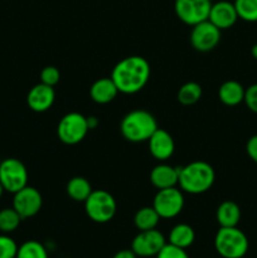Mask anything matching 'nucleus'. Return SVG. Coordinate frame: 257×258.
Segmentation results:
<instances>
[{
  "instance_id": "f257e3e1",
  "label": "nucleus",
  "mask_w": 257,
  "mask_h": 258,
  "mask_svg": "<svg viewBox=\"0 0 257 258\" xmlns=\"http://www.w3.org/2000/svg\"><path fill=\"white\" fill-rule=\"evenodd\" d=\"M150 64L140 55H130L121 59L113 67L111 78L118 92L134 95L143 90L150 78Z\"/></svg>"
},
{
  "instance_id": "f03ea898",
  "label": "nucleus",
  "mask_w": 257,
  "mask_h": 258,
  "mask_svg": "<svg viewBox=\"0 0 257 258\" xmlns=\"http://www.w3.org/2000/svg\"><path fill=\"white\" fill-rule=\"evenodd\" d=\"M216 180V173L206 161H191L179 168L178 184L180 189L189 194H202L208 191Z\"/></svg>"
},
{
  "instance_id": "7ed1b4c3",
  "label": "nucleus",
  "mask_w": 257,
  "mask_h": 258,
  "mask_svg": "<svg viewBox=\"0 0 257 258\" xmlns=\"http://www.w3.org/2000/svg\"><path fill=\"white\" fill-rule=\"evenodd\" d=\"M158 127L155 117L145 110H134L126 113L120 125L121 134L130 143L148 141Z\"/></svg>"
},
{
  "instance_id": "20e7f679",
  "label": "nucleus",
  "mask_w": 257,
  "mask_h": 258,
  "mask_svg": "<svg viewBox=\"0 0 257 258\" xmlns=\"http://www.w3.org/2000/svg\"><path fill=\"white\" fill-rule=\"evenodd\" d=\"M248 247V238L237 227H221L214 237V248L223 258L244 257Z\"/></svg>"
},
{
  "instance_id": "39448f33",
  "label": "nucleus",
  "mask_w": 257,
  "mask_h": 258,
  "mask_svg": "<svg viewBox=\"0 0 257 258\" xmlns=\"http://www.w3.org/2000/svg\"><path fill=\"white\" fill-rule=\"evenodd\" d=\"M117 204L112 194L103 189L92 190L85 201L86 214L96 223H107L115 217Z\"/></svg>"
},
{
  "instance_id": "423d86ee",
  "label": "nucleus",
  "mask_w": 257,
  "mask_h": 258,
  "mask_svg": "<svg viewBox=\"0 0 257 258\" xmlns=\"http://www.w3.org/2000/svg\"><path fill=\"white\" fill-rule=\"evenodd\" d=\"M90 131L87 117L80 112H70L63 116L57 126L59 140L66 145L80 144Z\"/></svg>"
},
{
  "instance_id": "0eeeda50",
  "label": "nucleus",
  "mask_w": 257,
  "mask_h": 258,
  "mask_svg": "<svg viewBox=\"0 0 257 258\" xmlns=\"http://www.w3.org/2000/svg\"><path fill=\"white\" fill-rule=\"evenodd\" d=\"M0 183L4 190L17 193L28 185V170L24 164L14 158L5 159L0 163Z\"/></svg>"
},
{
  "instance_id": "6e6552de",
  "label": "nucleus",
  "mask_w": 257,
  "mask_h": 258,
  "mask_svg": "<svg viewBox=\"0 0 257 258\" xmlns=\"http://www.w3.org/2000/svg\"><path fill=\"white\" fill-rule=\"evenodd\" d=\"M153 208L160 218H175L184 208L183 191L176 186L166 189H159L153 201Z\"/></svg>"
},
{
  "instance_id": "1a4fd4ad",
  "label": "nucleus",
  "mask_w": 257,
  "mask_h": 258,
  "mask_svg": "<svg viewBox=\"0 0 257 258\" xmlns=\"http://www.w3.org/2000/svg\"><path fill=\"white\" fill-rule=\"evenodd\" d=\"M212 4V0H175L174 10L181 22L193 27L208 19Z\"/></svg>"
},
{
  "instance_id": "9d476101",
  "label": "nucleus",
  "mask_w": 257,
  "mask_h": 258,
  "mask_svg": "<svg viewBox=\"0 0 257 258\" xmlns=\"http://www.w3.org/2000/svg\"><path fill=\"white\" fill-rule=\"evenodd\" d=\"M165 244L164 234L155 228L139 232L138 236L133 239L131 249L138 257H156Z\"/></svg>"
},
{
  "instance_id": "9b49d317",
  "label": "nucleus",
  "mask_w": 257,
  "mask_h": 258,
  "mask_svg": "<svg viewBox=\"0 0 257 258\" xmlns=\"http://www.w3.org/2000/svg\"><path fill=\"white\" fill-rule=\"evenodd\" d=\"M221 40V29L212 24L208 19L193 25L190 43L198 52H209L218 45Z\"/></svg>"
},
{
  "instance_id": "f8f14e48",
  "label": "nucleus",
  "mask_w": 257,
  "mask_h": 258,
  "mask_svg": "<svg viewBox=\"0 0 257 258\" xmlns=\"http://www.w3.org/2000/svg\"><path fill=\"white\" fill-rule=\"evenodd\" d=\"M43 199L42 194L38 191V189L33 186H24L19 191L14 193L13 198V208L19 213L23 219H28L34 217L39 213L42 209Z\"/></svg>"
},
{
  "instance_id": "ddd939ff",
  "label": "nucleus",
  "mask_w": 257,
  "mask_h": 258,
  "mask_svg": "<svg viewBox=\"0 0 257 258\" xmlns=\"http://www.w3.org/2000/svg\"><path fill=\"white\" fill-rule=\"evenodd\" d=\"M149 151L151 156L159 161H165L174 154L175 150V144H174L173 138L168 131L163 128H156L155 133L150 136L148 140Z\"/></svg>"
},
{
  "instance_id": "4468645a",
  "label": "nucleus",
  "mask_w": 257,
  "mask_h": 258,
  "mask_svg": "<svg viewBox=\"0 0 257 258\" xmlns=\"http://www.w3.org/2000/svg\"><path fill=\"white\" fill-rule=\"evenodd\" d=\"M55 92L54 87L44 85V83H38L33 86L27 96V103L30 110L34 112H45L52 107L54 103Z\"/></svg>"
},
{
  "instance_id": "2eb2a0df",
  "label": "nucleus",
  "mask_w": 257,
  "mask_h": 258,
  "mask_svg": "<svg viewBox=\"0 0 257 258\" xmlns=\"http://www.w3.org/2000/svg\"><path fill=\"white\" fill-rule=\"evenodd\" d=\"M237 19H238V15H237L233 3L222 0V2L212 4L208 20L218 29L223 30L232 28L236 24Z\"/></svg>"
},
{
  "instance_id": "dca6fc26",
  "label": "nucleus",
  "mask_w": 257,
  "mask_h": 258,
  "mask_svg": "<svg viewBox=\"0 0 257 258\" xmlns=\"http://www.w3.org/2000/svg\"><path fill=\"white\" fill-rule=\"evenodd\" d=\"M179 180V168L168 165V164H159L154 166L150 173V181L156 189H166L176 186Z\"/></svg>"
},
{
  "instance_id": "f3484780",
  "label": "nucleus",
  "mask_w": 257,
  "mask_h": 258,
  "mask_svg": "<svg viewBox=\"0 0 257 258\" xmlns=\"http://www.w3.org/2000/svg\"><path fill=\"white\" fill-rule=\"evenodd\" d=\"M117 93V87H116L115 82H113L111 77H103L95 81L90 88L91 98H92L96 103H100V105L110 103L111 101L115 100Z\"/></svg>"
},
{
  "instance_id": "a211bd4d",
  "label": "nucleus",
  "mask_w": 257,
  "mask_h": 258,
  "mask_svg": "<svg viewBox=\"0 0 257 258\" xmlns=\"http://www.w3.org/2000/svg\"><path fill=\"white\" fill-rule=\"evenodd\" d=\"M244 88L239 82L233 80L226 81L218 90V97L221 102L226 106H237L243 102Z\"/></svg>"
},
{
  "instance_id": "6ab92c4d",
  "label": "nucleus",
  "mask_w": 257,
  "mask_h": 258,
  "mask_svg": "<svg viewBox=\"0 0 257 258\" xmlns=\"http://www.w3.org/2000/svg\"><path fill=\"white\" fill-rule=\"evenodd\" d=\"M216 218L221 227H237L241 221V209L234 202L224 201L217 208Z\"/></svg>"
},
{
  "instance_id": "aec40b11",
  "label": "nucleus",
  "mask_w": 257,
  "mask_h": 258,
  "mask_svg": "<svg viewBox=\"0 0 257 258\" xmlns=\"http://www.w3.org/2000/svg\"><path fill=\"white\" fill-rule=\"evenodd\" d=\"M194 239H196L194 229L185 223H179L174 226L169 233V243L184 249L190 247Z\"/></svg>"
},
{
  "instance_id": "412c9836",
  "label": "nucleus",
  "mask_w": 257,
  "mask_h": 258,
  "mask_svg": "<svg viewBox=\"0 0 257 258\" xmlns=\"http://www.w3.org/2000/svg\"><path fill=\"white\" fill-rule=\"evenodd\" d=\"M91 193H92L91 183L83 176H75L67 183V194L75 202L85 203Z\"/></svg>"
},
{
  "instance_id": "4be33fe9",
  "label": "nucleus",
  "mask_w": 257,
  "mask_h": 258,
  "mask_svg": "<svg viewBox=\"0 0 257 258\" xmlns=\"http://www.w3.org/2000/svg\"><path fill=\"white\" fill-rule=\"evenodd\" d=\"M160 217L156 213L155 209L151 207H143L139 209L134 217V224L139 231H149V229H155L158 226Z\"/></svg>"
},
{
  "instance_id": "5701e85b",
  "label": "nucleus",
  "mask_w": 257,
  "mask_h": 258,
  "mask_svg": "<svg viewBox=\"0 0 257 258\" xmlns=\"http://www.w3.org/2000/svg\"><path fill=\"white\" fill-rule=\"evenodd\" d=\"M202 97V87L197 82H186L179 88L178 98L179 102L184 106H191L198 102Z\"/></svg>"
},
{
  "instance_id": "b1692460",
  "label": "nucleus",
  "mask_w": 257,
  "mask_h": 258,
  "mask_svg": "<svg viewBox=\"0 0 257 258\" xmlns=\"http://www.w3.org/2000/svg\"><path fill=\"white\" fill-rule=\"evenodd\" d=\"M23 221L14 208H4L0 211V232L3 233H12L19 227Z\"/></svg>"
},
{
  "instance_id": "393cba45",
  "label": "nucleus",
  "mask_w": 257,
  "mask_h": 258,
  "mask_svg": "<svg viewBox=\"0 0 257 258\" xmlns=\"http://www.w3.org/2000/svg\"><path fill=\"white\" fill-rule=\"evenodd\" d=\"M15 258H48V251L40 242L27 241L19 246Z\"/></svg>"
},
{
  "instance_id": "a878e982",
  "label": "nucleus",
  "mask_w": 257,
  "mask_h": 258,
  "mask_svg": "<svg viewBox=\"0 0 257 258\" xmlns=\"http://www.w3.org/2000/svg\"><path fill=\"white\" fill-rule=\"evenodd\" d=\"M237 15L248 23L257 22V0H234Z\"/></svg>"
},
{
  "instance_id": "bb28decb",
  "label": "nucleus",
  "mask_w": 257,
  "mask_h": 258,
  "mask_svg": "<svg viewBox=\"0 0 257 258\" xmlns=\"http://www.w3.org/2000/svg\"><path fill=\"white\" fill-rule=\"evenodd\" d=\"M18 244L12 237L0 234V258H15L18 253Z\"/></svg>"
},
{
  "instance_id": "cd10ccee",
  "label": "nucleus",
  "mask_w": 257,
  "mask_h": 258,
  "mask_svg": "<svg viewBox=\"0 0 257 258\" xmlns=\"http://www.w3.org/2000/svg\"><path fill=\"white\" fill-rule=\"evenodd\" d=\"M59 80L60 73L58 68L54 67V66H47L40 72V82L47 86H50V87H54L59 82Z\"/></svg>"
},
{
  "instance_id": "c85d7f7f",
  "label": "nucleus",
  "mask_w": 257,
  "mask_h": 258,
  "mask_svg": "<svg viewBox=\"0 0 257 258\" xmlns=\"http://www.w3.org/2000/svg\"><path fill=\"white\" fill-rule=\"evenodd\" d=\"M156 258H189V256L184 248L176 247L174 244L166 243L161 248V251L156 254Z\"/></svg>"
},
{
  "instance_id": "c756f323",
  "label": "nucleus",
  "mask_w": 257,
  "mask_h": 258,
  "mask_svg": "<svg viewBox=\"0 0 257 258\" xmlns=\"http://www.w3.org/2000/svg\"><path fill=\"white\" fill-rule=\"evenodd\" d=\"M243 102L246 103L249 111L257 113V83L251 85L248 88L244 91V100Z\"/></svg>"
},
{
  "instance_id": "7c9ffc66",
  "label": "nucleus",
  "mask_w": 257,
  "mask_h": 258,
  "mask_svg": "<svg viewBox=\"0 0 257 258\" xmlns=\"http://www.w3.org/2000/svg\"><path fill=\"white\" fill-rule=\"evenodd\" d=\"M246 151L249 159L252 161H254V163H257V135L251 136L248 139V141L246 144Z\"/></svg>"
},
{
  "instance_id": "2f4dec72",
  "label": "nucleus",
  "mask_w": 257,
  "mask_h": 258,
  "mask_svg": "<svg viewBox=\"0 0 257 258\" xmlns=\"http://www.w3.org/2000/svg\"><path fill=\"white\" fill-rule=\"evenodd\" d=\"M112 258H138L133 249H121V251L116 252L115 256Z\"/></svg>"
},
{
  "instance_id": "473e14b6",
  "label": "nucleus",
  "mask_w": 257,
  "mask_h": 258,
  "mask_svg": "<svg viewBox=\"0 0 257 258\" xmlns=\"http://www.w3.org/2000/svg\"><path fill=\"white\" fill-rule=\"evenodd\" d=\"M87 123H88V128H90V130H92V128H95L96 126L98 125V121L95 116H88Z\"/></svg>"
},
{
  "instance_id": "72a5a7b5",
  "label": "nucleus",
  "mask_w": 257,
  "mask_h": 258,
  "mask_svg": "<svg viewBox=\"0 0 257 258\" xmlns=\"http://www.w3.org/2000/svg\"><path fill=\"white\" fill-rule=\"evenodd\" d=\"M251 54H252V57L254 58V59H257V43H256V44L252 45V48H251Z\"/></svg>"
},
{
  "instance_id": "f704fd0d",
  "label": "nucleus",
  "mask_w": 257,
  "mask_h": 258,
  "mask_svg": "<svg viewBox=\"0 0 257 258\" xmlns=\"http://www.w3.org/2000/svg\"><path fill=\"white\" fill-rule=\"evenodd\" d=\"M3 193H4V188H3V185H2V183H0V198H2V196H3Z\"/></svg>"
}]
</instances>
